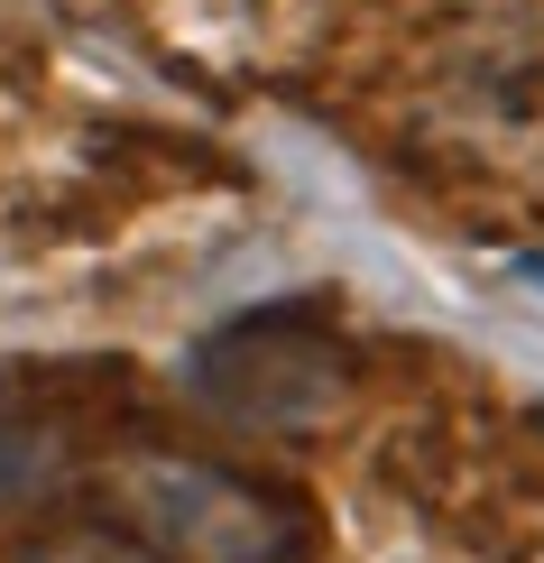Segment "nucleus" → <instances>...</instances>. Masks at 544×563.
<instances>
[{"label":"nucleus","instance_id":"nucleus-1","mask_svg":"<svg viewBox=\"0 0 544 563\" xmlns=\"http://www.w3.org/2000/svg\"><path fill=\"white\" fill-rule=\"evenodd\" d=\"M195 388H203V407L241 416V426H314V416L342 407L351 361H342V342H333L323 314L268 305V314L222 323L195 351Z\"/></svg>","mask_w":544,"mask_h":563}]
</instances>
